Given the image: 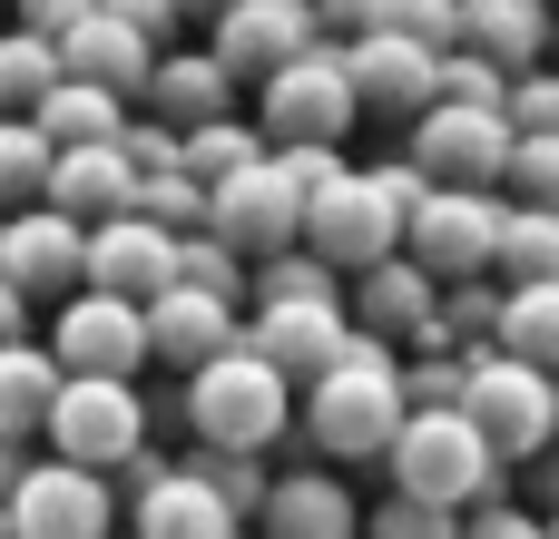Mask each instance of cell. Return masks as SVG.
<instances>
[{
  "instance_id": "cell-10",
  "label": "cell",
  "mask_w": 559,
  "mask_h": 539,
  "mask_svg": "<svg viewBox=\"0 0 559 539\" xmlns=\"http://www.w3.org/2000/svg\"><path fill=\"white\" fill-rule=\"evenodd\" d=\"M511 157H521V128L511 108H472V98H442L413 118V167L432 187H511Z\"/></svg>"
},
{
  "instance_id": "cell-18",
  "label": "cell",
  "mask_w": 559,
  "mask_h": 539,
  "mask_svg": "<svg viewBox=\"0 0 559 539\" xmlns=\"http://www.w3.org/2000/svg\"><path fill=\"white\" fill-rule=\"evenodd\" d=\"M177 226H157L147 206L138 216H108V226H88V285L98 295H128V304H157L167 285H177Z\"/></svg>"
},
{
  "instance_id": "cell-22",
  "label": "cell",
  "mask_w": 559,
  "mask_h": 539,
  "mask_svg": "<svg viewBox=\"0 0 559 539\" xmlns=\"http://www.w3.org/2000/svg\"><path fill=\"white\" fill-rule=\"evenodd\" d=\"M59 59H69V79H98V88H118V98H147V79H157V59H167V39L157 29H138L128 10H88L69 39H59Z\"/></svg>"
},
{
  "instance_id": "cell-45",
  "label": "cell",
  "mask_w": 559,
  "mask_h": 539,
  "mask_svg": "<svg viewBox=\"0 0 559 539\" xmlns=\"http://www.w3.org/2000/svg\"><path fill=\"white\" fill-rule=\"evenodd\" d=\"M177 10H187V20H206V29H216V20H226V10H236V0H177Z\"/></svg>"
},
{
  "instance_id": "cell-33",
  "label": "cell",
  "mask_w": 559,
  "mask_h": 539,
  "mask_svg": "<svg viewBox=\"0 0 559 539\" xmlns=\"http://www.w3.org/2000/svg\"><path fill=\"white\" fill-rule=\"evenodd\" d=\"M501 275H511V285H559V216H550V206H511Z\"/></svg>"
},
{
  "instance_id": "cell-8",
  "label": "cell",
  "mask_w": 559,
  "mask_h": 539,
  "mask_svg": "<svg viewBox=\"0 0 559 539\" xmlns=\"http://www.w3.org/2000/svg\"><path fill=\"white\" fill-rule=\"evenodd\" d=\"M49 452L88 462V471H128L147 452V393H138V373H69V393L49 412Z\"/></svg>"
},
{
  "instance_id": "cell-40",
  "label": "cell",
  "mask_w": 559,
  "mask_h": 539,
  "mask_svg": "<svg viewBox=\"0 0 559 539\" xmlns=\"http://www.w3.org/2000/svg\"><path fill=\"white\" fill-rule=\"evenodd\" d=\"M324 10V29H344V39H373V29H393V0H314Z\"/></svg>"
},
{
  "instance_id": "cell-19",
  "label": "cell",
  "mask_w": 559,
  "mask_h": 539,
  "mask_svg": "<svg viewBox=\"0 0 559 539\" xmlns=\"http://www.w3.org/2000/svg\"><path fill=\"white\" fill-rule=\"evenodd\" d=\"M246 344L255 354H275L295 383H324L354 344H364V324H354V304L334 295V304H255L246 314Z\"/></svg>"
},
{
  "instance_id": "cell-35",
  "label": "cell",
  "mask_w": 559,
  "mask_h": 539,
  "mask_svg": "<svg viewBox=\"0 0 559 539\" xmlns=\"http://www.w3.org/2000/svg\"><path fill=\"white\" fill-rule=\"evenodd\" d=\"M177 285H206V295H236V304H246V245H226L216 226H197V236L177 245Z\"/></svg>"
},
{
  "instance_id": "cell-28",
  "label": "cell",
  "mask_w": 559,
  "mask_h": 539,
  "mask_svg": "<svg viewBox=\"0 0 559 539\" xmlns=\"http://www.w3.org/2000/svg\"><path fill=\"white\" fill-rule=\"evenodd\" d=\"M69 79L49 29H0V118H39V98Z\"/></svg>"
},
{
  "instance_id": "cell-48",
  "label": "cell",
  "mask_w": 559,
  "mask_h": 539,
  "mask_svg": "<svg viewBox=\"0 0 559 539\" xmlns=\"http://www.w3.org/2000/svg\"><path fill=\"white\" fill-rule=\"evenodd\" d=\"M128 539H138V530H128Z\"/></svg>"
},
{
  "instance_id": "cell-21",
  "label": "cell",
  "mask_w": 559,
  "mask_h": 539,
  "mask_svg": "<svg viewBox=\"0 0 559 539\" xmlns=\"http://www.w3.org/2000/svg\"><path fill=\"white\" fill-rule=\"evenodd\" d=\"M255 539H364V501L344 481V462H314V471H275Z\"/></svg>"
},
{
  "instance_id": "cell-26",
  "label": "cell",
  "mask_w": 559,
  "mask_h": 539,
  "mask_svg": "<svg viewBox=\"0 0 559 539\" xmlns=\"http://www.w3.org/2000/svg\"><path fill=\"white\" fill-rule=\"evenodd\" d=\"M550 39H559L550 0H472V39H462V49H481V59H501V69L521 79V69L550 59Z\"/></svg>"
},
{
  "instance_id": "cell-12",
  "label": "cell",
  "mask_w": 559,
  "mask_h": 539,
  "mask_svg": "<svg viewBox=\"0 0 559 539\" xmlns=\"http://www.w3.org/2000/svg\"><path fill=\"white\" fill-rule=\"evenodd\" d=\"M10 520H20V539H118V481L49 452V462H29V481L10 491Z\"/></svg>"
},
{
  "instance_id": "cell-39",
  "label": "cell",
  "mask_w": 559,
  "mask_h": 539,
  "mask_svg": "<svg viewBox=\"0 0 559 539\" xmlns=\"http://www.w3.org/2000/svg\"><path fill=\"white\" fill-rule=\"evenodd\" d=\"M462 539H550V511H531V501H481Z\"/></svg>"
},
{
  "instance_id": "cell-20",
  "label": "cell",
  "mask_w": 559,
  "mask_h": 539,
  "mask_svg": "<svg viewBox=\"0 0 559 539\" xmlns=\"http://www.w3.org/2000/svg\"><path fill=\"white\" fill-rule=\"evenodd\" d=\"M49 206H69L79 226L138 216V206H147V167L128 157V137H88V147H59V167H49Z\"/></svg>"
},
{
  "instance_id": "cell-32",
  "label": "cell",
  "mask_w": 559,
  "mask_h": 539,
  "mask_svg": "<svg viewBox=\"0 0 559 539\" xmlns=\"http://www.w3.org/2000/svg\"><path fill=\"white\" fill-rule=\"evenodd\" d=\"M275 137L255 128V118H206V128H187V167L206 177V187H226V177H246L255 157H265Z\"/></svg>"
},
{
  "instance_id": "cell-36",
  "label": "cell",
  "mask_w": 559,
  "mask_h": 539,
  "mask_svg": "<svg viewBox=\"0 0 559 539\" xmlns=\"http://www.w3.org/2000/svg\"><path fill=\"white\" fill-rule=\"evenodd\" d=\"M511 128H521V137H559V69L550 59L511 79Z\"/></svg>"
},
{
  "instance_id": "cell-29",
  "label": "cell",
  "mask_w": 559,
  "mask_h": 539,
  "mask_svg": "<svg viewBox=\"0 0 559 539\" xmlns=\"http://www.w3.org/2000/svg\"><path fill=\"white\" fill-rule=\"evenodd\" d=\"M49 167H59V137L39 118H0V216L49 206Z\"/></svg>"
},
{
  "instance_id": "cell-30",
  "label": "cell",
  "mask_w": 559,
  "mask_h": 539,
  "mask_svg": "<svg viewBox=\"0 0 559 539\" xmlns=\"http://www.w3.org/2000/svg\"><path fill=\"white\" fill-rule=\"evenodd\" d=\"M354 295V275L314 245H285V255H255V304H334Z\"/></svg>"
},
{
  "instance_id": "cell-1",
  "label": "cell",
  "mask_w": 559,
  "mask_h": 539,
  "mask_svg": "<svg viewBox=\"0 0 559 539\" xmlns=\"http://www.w3.org/2000/svg\"><path fill=\"white\" fill-rule=\"evenodd\" d=\"M403 422H413V373H403V354L393 344H354L324 383H305V442H314V462H383L393 442H403Z\"/></svg>"
},
{
  "instance_id": "cell-44",
  "label": "cell",
  "mask_w": 559,
  "mask_h": 539,
  "mask_svg": "<svg viewBox=\"0 0 559 539\" xmlns=\"http://www.w3.org/2000/svg\"><path fill=\"white\" fill-rule=\"evenodd\" d=\"M20 481H29V442H10V432H0V501H10Z\"/></svg>"
},
{
  "instance_id": "cell-41",
  "label": "cell",
  "mask_w": 559,
  "mask_h": 539,
  "mask_svg": "<svg viewBox=\"0 0 559 539\" xmlns=\"http://www.w3.org/2000/svg\"><path fill=\"white\" fill-rule=\"evenodd\" d=\"M10 10H20V29H49V39H69V29H79L98 0H10Z\"/></svg>"
},
{
  "instance_id": "cell-17",
  "label": "cell",
  "mask_w": 559,
  "mask_h": 539,
  "mask_svg": "<svg viewBox=\"0 0 559 539\" xmlns=\"http://www.w3.org/2000/svg\"><path fill=\"white\" fill-rule=\"evenodd\" d=\"M344 59H354V88H364L373 118H423V108H442V49H432V39L373 29V39H344Z\"/></svg>"
},
{
  "instance_id": "cell-2",
  "label": "cell",
  "mask_w": 559,
  "mask_h": 539,
  "mask_svg": "<svg viewBox=\"0 0 559 539\" xmlns=\"http://www.w3.org/2000/svg\"><path fill=\"white\" fill-rule=\"evenodd\" d=\"M187 432H197V452H275L295 422H305V383L275 363V354H255V344H236V354H216L206 373H187Z\"/></svg>"
},
{
  "instance_id": "cell-9",
  "label": "cell",
  "mask_w": 559,
  "mask_h": 539,
  "mask_svg": "<svg viewBox=\"0 0 559 539\" xmlns=\"http://www.w3.org/2000/svg\"><path fill=\"white\" fill-rule=\"evenodd\" d=\"M462 403H472V422L501 442V462H511V471H521V462H540V452L559 442V373L521 363V354H501V344L472 363V393H462Z\"/></svg>"
},
{
  "instance_id": "cell-24",
  "label": "cell",
  "mask_w": 559,
  "mask_h": 539,
  "mask_svg": "<svg viewBox=\"0 0 559 539\" xmlns=\"http://www.w3.org/2000/svg\"><path fill=\"white\" fill-rule=\"evenodd\" d=\"M138 108H147V118H167V128H206V118H236V69H226L216 49H167Z\"/></svg>"
},
{
  "instance_id": "cell-34",
  "label": "cell",
  "mask_w": 559,
  "mask_h": 539,
  "mask_svg": "<svg viewBox=\"0 0 559 539\" xmlns=\"http://www.w3.org/2000/svg\"><path fill=\"white\" fill-rule=\"evenodd\" d=\"M472 511H442V501H423V491H383L373 511H364V539H462Z\"/></svg>"
},
{
  "instance_id": "cell-49",
  "label": "cell",
  "mask_w": 559,
  "mask_h": 539,
  "mask_svg": "<svg viewBox=\"0 0 559 539\" xmlns=\"http://www.w3.org/2000/svg\"><path fill=\"white\" fill-rule=\"evenodd\" d=\"M246 539H255V530H246Z\"/></svg>"
},
{
  "instance_id": "cell-14",
  "label": "cell",
  "mask_w": 559,
  "mask_h": 539,
  "mask_svg": "<svg viewBox=\"0 0 559 539\" xmlns=\"http://www.w3.org/2000/svg\"><path fill=\"white\" fill-rule=\"evenodd\" d=\"M0 275L29 295V304H69L88 285V226L69 206H20L0 216Z\"/></svg>"
},
{
  "instance_id": "cell-5",
  "label": "cell",
  "mask_w": 559,
  "mask_h": 539,
  "mask_svg": "<svg viewBox=\"0 0 559 539\" xmlns=\"http://www.w3.org/2000/svg\"><path fill=\"white\" fill-rule=\"evenodd\" d=\"M334 177H344V157H334V147H265L246 177H226V187H216L206 226H216L226 245H246V255H285V245H305L314 187H334Z\"/></svg>"
},
{
  "instance_id": "cell-15",
  "label": "cell",
  "mask_w": 559,
  "mask_h": 539,
  "mask_svg": "<svg viewBox=\"0 0 559 539\" xmlns=\"http://www.w3.org/2000/svg\"><path fill=\"white\" fill-rule=\"evenodd\" d=\"M206 49H216L236 79H275V69H295L305 49H324V10H314V0H236V10L206 29Z\"/></svg>"
},
{
  "instance_id": "cell-6",
  "label": "cell",
  "mask_w": 559,
  "mask_h": 539,
  "mask_svg": "<svg viewBox=\"0 0 559 539\" xmlns=\"http://www.w3.org/2000/svg\"><path fill=\"white\" fill-rule=\"evenodd\" d=\"M354 118H373V108H364V88H354V59H344V49H305L295 69L255 79V128H265L275 147H344V128H354Z\"/></svg>"
},
{
  "instance_id": "cell-7",
  "label": "cell",
  "mask_w": 559,
  "mask_h": 539,
  "mask_svg": "<svg viewBox=\"0 0 559 539\" xmlns=\"http://www.w3.org/2000/svg\"><path fill=\"white\" fill-rule=\"evenodd\" d=\"M501 245H511V206H501V187H432V196L413 206V236H403V255H423L442 285H481V275H501Z\"/></svg>"
},
{
  "instance_id": "cell-46",
  "label": "cell",
  "mask_w": 559,
  "mask_h": 539,
  "mask_svg": "<svg viewBox=\"0 0 559 539\" xmlns=\"http://www.w3.org/2000/svg\"><path fill=\"white\" fill-rule=\"evenodd\" d=\"M0 539H20V520H10V501H0Z\"/></svg>"
},
{
  "instance_id": "cell-31",
  "label": "cell",
  "mask_w": 559,
  "mask_h": 539,
  "mask_svg": "<svg viewBox=\"0 0 559 539\" xmlns=\"http://www.w3.org/2000/svg\"><path fill=\"white\" fill-rule=\"evenodd\" d=\"M501 354L559 373V285H511L501 295Z\"/></svg>"
},
{
  "instance_id": "cell-37",
  "label": "cell",
  "mask_w": 559,
  "mask_h": 539,
  "mask_svg": "<svg viewBox=\"0 0 559 539\" xmlns=\"http://www.w3.org/2000/svg\"><path fill=\"white\" fill-rule=\"evenodd\" d=\"M511 196L559 216V137H521V157H511Z\"/></svg>"
},
{
  "instance_id": "cell-23",
  "label": "cell",
  "mask_w": 559,
  "mask_h": 539,
  "mask_svg": "<svg viewBox=\"0 0 559 539\" xmlns=\"http://www.w3.org/2000/svg\"><path fill=\"white\" fill-rule=\"evenodd\" d=\"M147 334H157V363L206 373L216 354L246 344V304H236V295H206V285H167V295L147 304Z\"/></svg>"
},
{
  "instance_id": "cell-3",
  "label": "cell",
  "mask_w": 559,
  "mask_h": 539,
  "mask_svg": "<svg viewBox=\"0 0 559 539\" xmlns=\"http://www.w3.org/2000/svg\"><path fill=\"white\" fill-rule=\"evenodd\" d=\"M383 471H393V491H423V501H442V511L511 501V462H501V442L472 422V403H413V422H403V442L383 452Z\"/></svg>"
},
{
  "instance_id": "cell-47",
  "label": "cell",
  "mask_w": 559,
  "mask_h": 539,
  "mask_svg": "<svg viewBox=\"0 0 559 539\" xmlns=\"http://www.w3.org/2000/svg\"><path fill=\"white\" fill-rule=\"evenodd\" d=\"M550 539H559V520H550Z\"/></svg>"
},
{
  "instance_id": "cell-11",
  "label": "cell",
  "mask_w": 559,
  "mask_h": 539,
  "mask_svg": "<svg viewBox=\"0 0 559 539\" xmlns=\"http://www.w3.org/2000/svg\"><path fill=\"white\" fill-rule=\"evenodd\" d=\"M128 491H138V501H128V530L138 539H246V511H236L197 462L177 471V462L138 452V462H128Z\"/></svg>"
},
{
  "instance_id": "cell-13",
  "label": "cell",
  "mask_w": 559,
  "mask_h": 539,
  "mask_svg": "<svg viewBox=\"0 0 559 539\" xmlns=\"http://www.w3.org/2000/svg\"><path fill=\"white\" fill-rule=\"evenodd\" d=\"M49 354H59L69 373H138V363H157V334H147V304L79 285V295L49 314Z\"/></svg>"
},
{
  "instance_id": "cell-38",
  "label": "cell",
  "mask_w": 559,
  "mask_h": 539,
  "mask_svg": "<svg viewBox=\"0 0 559 539\" xmlns=\"http://www.w3.org/2000/svg\"><path fill=\"white\" fill-rule=\"evenodd\" d=\"M472 363H481V354H403L413 403H462V393H472Z\"/></svg>"
},
{
  "instance_id": "cell-4",
  "label": "cell",
  "mask_w": 559,
  "mask_h": 539,
  "mask_svg": "<svg viewBox=\"0 0 559 539\" xmlns=\"http://www.w3.org/2000/svg\"><path fill=\"white\" fill-rule=\"evenodd\" d=\"M432 196V177L403 157V167H344L334 187H314V216H305V245L334 255L344 275L364 265H393L403 236H413V206Z\"/></svg>"
},
{
  "instance_id": "cell-42",
  "label": "cell",
  "mask_w": 559,
  "mask_h": 539,
  "mask_svg": "<svg viewBox=\"0 0 559 539\" xmlns=\"http://www.w3.org/2000/svg\"><path fill=\"white\" fill-rule=\"evenodd\" d=\"M29 334H49V324H39V304L0 275V354H10V344H29Z\"/></svg>"
},
{
  "instance_id": "cell-16",
  "label": "cell",
  "mask_w": 559,
  "mask_h": 539,
  "mask_svg": "<svg viewBox=\"0 0 559 539\" xmlns=\"http://www.w3.org/2000/svg\"><path fill=\"white\" fill-rule=\"evenodd\" d=\"M344 304H354V324H364L373 344L423 354V344H432V324H442V275H432L423 255H393V265H364Z\"/></svg>"
},
{
  "instance_id": "cell-27",
  "label": "cell",
  "mask_w": 559,
  "mask_h": 539,
  "mask_svg": "<svg viewBox=\"0 0 559 539\" xmlns=\"http://www.w3.org/2000/svg\"><path fill=\"white\" fill-rule=\"evenodd\" d=\"M128 108H138V98H118V88H98V79H59V88L39 98V128H49L59 147H88V137H128Z\"/></svg>"
},
{
  "instance_id": "cell-43",
  "label": "cell",
  "mask_w": 559,
  "mask_h": 539,
  "mask_svg": "<svg viewBox=\"0 0 559 539\" xmlns=\"http://www.w3.org/2000/svg\"><path fill=\"white\" fill-rule=\"evenodd\" d=\"M108 10H128V20H138V29H157V39H167V29H177V20H187V10H177V0H108Z\"/></svg>"
},
{
  "instance_id": "cell-25",
  "label": "cell",
  "mask_w": 559,
  "mask_h": 539,
  "mask_svg": "<svg viewBox=\"0 0 559 539\" xmlns=\"http://www.w3.org/2000/svg\"><path fill=\"white\" fill-rule=\"evenodd\" d=\"M59 393H69V363L49 354V334H29V344L0 354V432H10V442H49Z\"/></svg>"
}]
</instances>
